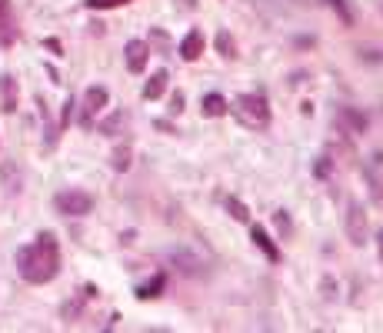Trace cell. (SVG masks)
<instances>
[{"label": "cell", "instance_id": "obj_1", "mask_svg": "<svg viewBox=\"0 0 383 333\" xmlns=\"http://www.w3.org/2000/svg\"><path fill=\"white\" fill-rule=\"evenodd\" d=\"M17 270L27 283H50L60 273V244L50 230L37 233V240L17 250Z\"/></svg>", "mask_w": 383, "mask_h": 333}, {"label": "cell", "instance_id": "obj_2", "mask_svg": "<svg viewBox=\"0 0 383 333\" xmlns=\"http://www.w3.org/2000/svg\"><path fill=\"white\" fill-rule=\"evenodd\" d=\"M233 113H237L247 127H253V130L270 127V103H267L263 94H240V97L233 100Z\"/></svg>", "mask_w": 383, "mask_h": 333}, {"label": "cell", "instance_id": "obj_3", "mask_svg": "<svg viewBox=\"0 0 383 333\" xmlns=\"http://www.w3.org/2000/svg\"><path fill=\"white\" fill-rule=\"evenodd\" d=\"M54 207L64 217H87L94 210V197H90L87 190H60L54 197Z\"/></svg>", "mask_w": 383, "mask_h": 333}, {"label": "cell", "instance_id": "obj_4", "mask_svg": "<svg viewBox=\"0 0 383 333\" xmlns=\"http://www.w3.org/2000/svg\"><path fill=\"white\" fill-rule=\"evenodd\" d=\"M110 94L104 87H87V94H84V103H80V127L84 130H90L94 127V120H97V113L107 107Z\"/></svg>", "mask_w": 383, "mask_h": 333}, {"label": "cell", "instance_id": "obj_5", "mask_svg": "<svg viewBox=\"0 0 383 333\" xmlns=\"http://www.w3.org/2000/svg\"><path fill=\"white\" fill-rule=\"evenodd\" d=\"M347 240H350L353 247L367 244V213H363L360 200H350V203H347Z\"/></svg>", "mask_w": 383, "mask_h": 333}, {"label": "cell", "instance_id": "obj_6", "mask_svg": "<svg viewBox=\"0 0 383 333\" xmlns=\"http://www.w3.org/2000/svg\"><path fill=\"white\" fill-rule=\"evenodd\" d=\"M123 57H127V70L131 74H143L147 60H150V47L143 44V40H131V44L123 47Z\"/></svg>", "mask_w": 383, "mask_h": 333}, {"label": "cell", "instance_id": "obj_7", "mask_svg": "<svg viewBox=\"0 0 383 333\" xmlns=\"http://www.w3.org/2000/svg\"><path fill=\"white\" fill-rule=\"evenodd\" d=\"M170 264L180 273H187V277H200L204 273V260L197 254H190V250H170Z\"/></svg>", "mask_w": 383, "mask_h": 333}, {"label": "cell", "instance_id": "obj_8", "mask_svg": "<svg viewBox=\"0 0 383 333\" xmlns=\"http://www.w3.org/2000/svg\"><path fill=\"white\" fill-rule=\"evenodd\" d=\"M17 40V21H13L11 0H0V47H11Z\"/></svg>", "mask_w": 383, "mask_h": 333}, {"label": "cell", "instance_id": "obj_9", "mask_svg": "<svg viewBox=\"0 0 383 333\" xmlns=\"http://www.w3.org/2000/svg\"><path fill=\"white\" fill-rule=\"evenodd\" d=\"M204 47H207L204 33H200V30H190L184 40H180V57H184V60H200Z\"/></svg>", "mask_w": 383, "mask_h": 333}, {"label": "cell", "instance_id": "obj_10", "mask_svg": "<svg viewBox=\"0 0 383 333\" xmlns=\"http://www.w3.org/2000/svg\"><path fill=\"white\" fill-rule=\"evenodd\" d=\"M0 97H4V113H13L17 111V80L11 74H0Z\"/></svg>", "mask_w": 383, "mask_h": 333}, {"label": "cell", "instance_id": "obj_11", "mask_svg": "<svg viewBox=\"0 0 383 333\" xmlns=\"http://www.w3.org/2000/svg\"><path fill=\"white\" fill-rule=\"evenodd\" d=\"M250 237H253V244H257V247L263 250V256H267V260H274V264L280 260V250H277V244L270 240V233L263 230V227H253Z\"/></svg>", "mask_w": 383, "mask_h": 333}, {"label": "cell", "instance_id": "obj_12", "mask_svg": "<svg viewBox=\"0 0 383 333\" xmlns=\"http://www.w3.org/2000/svg\"><path fill=\"white\" fill-rule=\"evenodd\" d=\"M164 287H167V273H157L153 280H147V283L137 287V300H157L164 293Z\"/></svg>", "mask_w": 383, "mask_h": 333}, {"label": "cell", "instance_id": "obj_13", "mask_svg": "<svg viewBox=\"0 0 383 333\" xmlns=\"http://www.w3.org/2000/svg\"><path fill=\"white\" fill-rule=\"evenodd\" d=\"M167 90V70H157L147 84H143V100H160Z\"/></svg>", "mask_w": 383, "mask_h": 333}, {"label": "cell", "instance_id": "obj_14", "mask_svg": "<svg viewBox=\"0 0 383 333\" xmlns=\"http://www.w3.org/2000/svg\"><path fill=\"white\" fill-rule=\"evenodd\" d=\"M200 111H204V117H223V113L230 111V103H227V97H220V94H207L204 103H200Z\"/></svg>", "mask_w": 383, "mask_h": 333}, {"label": "cell", "instance_id": "obj_15", "mask_svg": "<svg viewBox=\"0 0 383 333\" xmlns=\"http://www.w3.org/2000/svg\"><path fill=\"white\" fill-rule=\"evenodd\" d=\"M340 120L347 123L353 133H363V130H367V117H363V113H357L353 107H343V111H340Z\"/></svg>", "mask_w": 383, "mask_h": 333}, {"label": "cell", "instance_id": "obj_16", "mask_svg": "<svg viewBox=\"0 0 383 333\" xmlns=\"http://www.w3.org/2000/svg\"><path fill=\"white\" fill-rule=\"evenodd\" d=\"M110 166H113L117 174L131 170V147H117V150H113V157H110Z\"/></svg>", "mask_w": 383, "mask_h": 333}, {"label": "cell", "instance_id": "obj_17", "mask_svg": "<svg viewBox=\"0 0 383 333\" xmlns=\"http://www.w3.org/2000/svg\"><path fill=\"white\" fill-rule=\"evenodd\" d=\"M227 213H230V217H233L237 223H247V220H250V210H247V207H243L237 197H227Z\"/></svg>", "mask_w": 383, "mask_h": 333}, {"label": "cell", "instance_id": "obj_18", "mask_svg": "<svg viewBox=\"0 0 383 333\" xmlns=\"http://www.w3.org/2000/svg\"><path fill=\"white\" fill-rule=\"evenodd\" d=\"M90 11H113V7H123V4H131V0H84Z\"/></svg>", "mask_w": 383, "mask_h": 333}, {"label": "cell", "instance_id": "obj_19", "mask_svg": "<svg viewBox=\"0 0 383 333\" xmlns=\"http://www.w3.org/2000/svg\"><path fill=\"white\" fill-rule=\"evenodd\" d=\"M363 177L370 180V193H373V200H377V203H383V184H380V177H377L373 170H363Z\"/></svg>", "mask_w": 383, "mask_h": 333}, {"label": "cell", "instance_id": "obj_20", "mask_svg": "<svg viewBox=\"0 0 383 333\" xmlns=\"http://www.w3.org/2000/svg\"><path fill=\"white\" fill-rule=\"evenodd\" d=\"M121 123H123V113H113V117H107V120L100 123V133H107V137H113V133L121 130Z\"/></svg>", "mask_w": 383, "mask_h": 333}, {"label": "cell", "instance_id": "obj_21", "mask_svg": "<svg viewBox=\"0 0 383 333\" xmlns=\"http://www.w3.org/2000/svg\"><path fill=\"white\" fill-rule=\"evenodd\" d=\"M274 223H277V230L284 233V237H290V230H294V227H290V213H287V210H277V213H274Z\"/></svg>", "mask_w": 383, "mask_h": 333}, {"label": "cell", "instance_id": "obj_22", "mask_svg": "<svg viewBox=\"0 0 383 333\" xmlns=\"http://www.w3.org/2000/svg\"><path fill=\"white\" fill-rule=\"evenodd\" d=\"M217 47H220V54H223V57H237V54H233V40H230V33H220Z\"/></svg>", "mask_w": 383, "mask_h": 333}, {"label": "cell", "instance_id": "obj_23", "mask_svg": "<svg viewBox=\"0 0 383 333\" xmlns=\"http://www.w3.org/2000/svg\"><path fill=\"white\" fill-rule=\"evenodd\" d=\"M184 111V94H174V100H170V113H180Z\"/></svg>", "mask_w": 383, "mask_h": 333}, {"label": "cell", "instance_id": "obj_24", "mask_svg": "<svg viewBox=\"0 0 383 333\" xmlns=\"http://www.w3.org/2000/svg\"><path fill=\"white\" fill-rule=\"evenodd\" d=\"M377 247H380V260H383V230L377 233Z\"/></svg>", "mask_w": 383, "mask_h": 333}]
</instances>
